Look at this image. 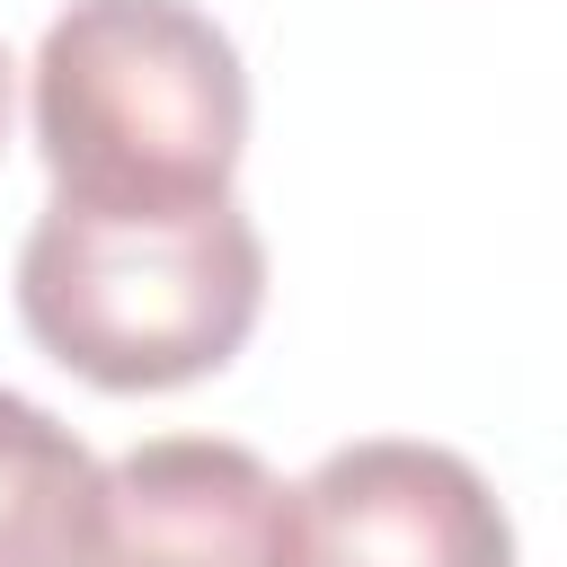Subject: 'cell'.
Masks as SVG:
<instances>
[{"label": "cell", "instance_id": "obj_1", "mask_svg": "<svg viewBox=\"0 0 567 567\" xmlns=\"http://www.w3.org/2000/svg\"><path fill=\"white\" fill-rule=\"evenodd\" d=\"M266 310V239L230 195H53L18 248L27 337L97 390L221 372Z\"/></svg>", "mask_w": 567, "mask_h": 567}, {"label": "cell", "instance_id": "obj_2", "mask_svg": "<svg viewBox=\"0 0 567 567\" xmlns=\"http://www.w3.org/2000/svg\"><path fill=\"white\" fill-rule=\"evenodd\" d=\"M35 151L53 195H230L239 44L195 0H71L35 44Z\"/></svg>", "mask_w": 567, "mask_h": 567}, {"label": "cell", "instance_id": "obj_3", "mask_svg": "<svg viewBox=\"0 0 567 567\" xmlns=\"http://www.w3.org/2000/svg\"><path fill=\"white\" fill-rule=\"evenodd\" d=\"M284 567H514V523L461 452L372 434L292 487Z\"/></svg>", "mask_w": 567, "mask_h": 567}, {"label": "cell", "instance_id": "obj_4", "mask_svg": "<svg viewBox=\"0 0 567 567\" xmlns=\"http://www.w3.org/2000/svg\"><path fill=\"white\" fill-rule=\"evenodd\" d=\"M292 487L221 434H159L106 470L97 567H284Z\"/></svg>", "mask_w": 567, "mask_h": 567}, {"label": "cell", "instance_id": "obj_5", "mask_svg": "<svg viewBox=\"0 0 567 567\" xmlns=\"http://www.w3.org/2000/svg\"><path fill=\"white\" fill-rule=\"evenodd\" d=\"M106 470L35 399L0 390V567H97Z\"/></svg>", "mask_w": 567, "mask_h": 567}, {"label": "cell", "instance_id": "obj_6", "mask_svg": "<svg viewBox=\"0 0 567 567\" xmlns=\"http://www.w3.org/2000/svg\"><path fill=\"white\" fill-rule=\"evenodd\" d=\"M0 133H9V53H0Z\"/></svg>", "mask_w": 567, "mask_h": 567}]
</instances>
